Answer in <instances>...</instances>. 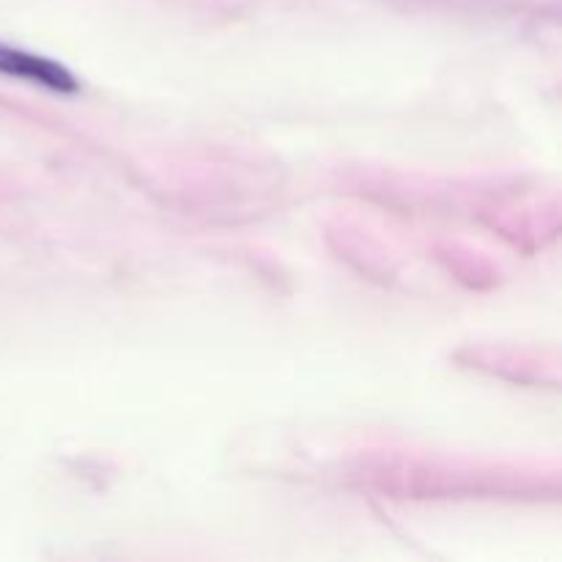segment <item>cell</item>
Instances as JSON below:
<instances>
[{
	"mask_svg": "<svg viewBox=\"0 0 562 562\" xmlns=\"http://www.w3.org/2000/svg\"><path fill=\"white\" fill-rule=\"evenodd\" d=\"M0 75L31 82V86H42L55 93L80 91V80L64 64L47 58V55L27 53V49L11 47V44L3 42H0Z\"/></svg>",
	"mask_w": 562,
	"mask_h": 562,
	"instance_id": "obj_1",
	"label": "cell"
}]
</instances>
